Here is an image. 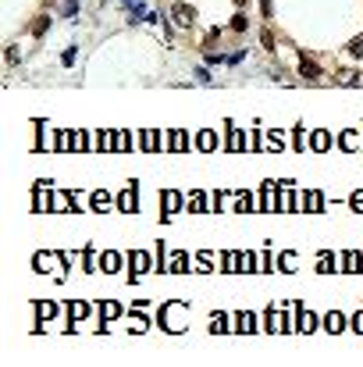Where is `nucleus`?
<instances>
[{
	"label": "nucleus",
	"instance_id": "26",
	"mask_svg": "<svg viewBox=\"0 0 363 367\" xmlns=\"http://www.w3.org/2000/svg\"><path fill=\"white\" fill-rule=\"evenodd\" d=\"M75 11H79V4H75V0H68V4H64V18H75Z\"/></svg>",
	"mask_w": 363,
	"mask_h": 367
},
{
	"label": "nucleus",
	"instance_id": "5",
	"mask_svg": "<svg viewBox=\"0 0 363 367\" xmlns=\"http://www.w3.org/2000/svg\"><path fill=\"white\" fill-rule=\"evenodd\" d=\"M100 267L107 271V274H114V271L121 267V253H103V257H100Z\"/></svg>",
	"mask_w": 363,
	"mask_h": 367
},
{
	"label": "nucleus",
	"instance_id": "22",
	"mask_svg": "<svg viewBox=\"0 0 363 367\" xmlns=\"http://www.w3.org/2000/svg\"><path fill=\"white\" fill-rule=\"evenodd\" d=\"M253 325H256V321H253V314H242V317H239V328H242V332H249Z\"/></svg>",
	"mask_w": 363,
	"mask_h": 367
},
{
	"label": "nucleus",
	"instance_id": "19",
	"mask_svg": "<svg viewBox=\"0 0 363 367\" xmlns=\"http://www.w3.org/2000/svg\"><path fill=\"white\" fill-rule=\"evenodd\" d=\"M321 207H324L321 193H310V196H306V210H321Z\"/></svg>",
	"mask_w": 363,
	"mask_h": 367
},
{
	"label": "nucleus",
	"instance_id": "16",
	"mask_svg": "<svg viewBox=\"0 0 363 367\" xmlns=\"http://www.w3.org/2000/svg\"><path fill=\"white\" fill-rule=\"evenodd\" d=\"M207 207H210V203H207V196H203V193H196L192 200H189V210H207Z\"/></svg>",
	"mask_w": 363,
	"mask_h": 367
},
{
	"label": "nucleus",
	"instance_id": "24",
	"mask_svg": "<svg viewBox=\"0 0 363 367\" xmlns=\"http://www.w3.org/2000/svg\"><path fill=\"white\" fill-rule=\"evenodd\" d=\"M345 267L356 271V267H360V253H349V257H345Z\"/></svg>",
	"mask_w": 363,
	"mask_h": 367
},
{
	"label": "nucleus",
	"instance_id": "25",
	"mask_svg": "<svg viewBox=\"0 0 363 367\" xmlns=\"http://www.w3.org/2000/svg\"><path fill=\"white\" fill-rule=\"evenodd\" d=\"M71 317H75V321L86 317V303H75V307H71Z\"/></svg>",
	"mask_w": 363,
	"mask_h": 367
},
{
	"label": "nucleus",
	"instance_id": "2",
	"mask_svg": "<svg viewBox=\"0 0 363 367\" xmlns=\"http://www.w3.org/2000/svg\"><path fill=\"white\" fill-rule=\"evenodd\" d=\"M299 75H302L306 82H317V79H321V65H313V61L302 54V61H299Z\"/></svg>",
	"mask_w": 363,
	"mask_h": 367
},
{
	"label": "nucleus",
	"instance_id": "18",
	"mask_svg": "<svg viewBox=\"0 0 363 367\" xmlns=\"http://www.w3.org/2000/svg\"><path fill=\"white\" fill-rule=\"evenodd\" d=\"M139 146H143V150H153V146H157V135H153V132H143V135H139Z\"/></svg>",
	"mask_w": 363,
	"mask_h": 367
},
{
	"label": "nucleus",
	"instance_id": "10",
	"mask_svg": "<svg viewBox=\"0 0 363 367\" xmlns=\"http://www.w3.org/2000/svg\"><path fill=\"white\" fill-rule=\"evenodd\" d=\"M118 207H121V210H135V193L125 189V193H121V200H118Z\"/></svg>",
	"mask_w": 363,
	"mask_h": 367
},
{
	"label": "nucleus",
	"instance_id": "7",
	"mask_svg": "<svg viewBox=\"0 0 363 367\" xmlns=\"http://www.w3.org/2000/svg\"><path fill=\"white\" fill-rule=\"evenodd\" d=\"M89 203H93V210H107L111 207V193L100 189V193H93V200H89Z\"/></svg>",
	"mask_w": 363,
	"mask_h": 367
},
{
	"label": "nucleus",
	"instance_id": "28",
	"mask_svg": "<svg viewBox=\"0 0 363 367\" xmlns=\"http://www.w3.org/2000/svg\"><path fill=\"white\" fill-rule=\"evenodd\" d=\"M353 207H356V210H363V193H356V196H353Z\"/></svg>",
	"mask_w": 363,
	"mask_h": 367
},
{
	"label": "nucleus",
	"instance_id": "8",
	"mask_svg": "<svg viewBox=\"0 0 363 367\" xmlns=\"http://www.w3.org/2000/svg\"><path fill=\"white\" fill-rule=\"evenodd\" d=\"M324 328H328V332H342V328H345V317H342V314H328V317H324Z\"/></svg>",
	"mask_w": 363,
	"mask_h": 367
},
{
	"label": "nucleus",
	"instance_id": "4",
	"mask_svg": "<svg viewBox=\"0 0 363 367\" xmlns=\"http://www.w3.org/2000/svg\"><path fill=\"white\" fill-rule=\"evenodd\" d=\"M182 207V196L178 193H164V221H171V214Z\"/></svg>",
	"mask_w": 363,
	"mask_h": 367
},
{
	"label": "nucleus",
	"instance_id": "27",
	"mask_svg": "<svg viewBox=\"0 0 363 367\" xmlns=\"http://www.w3.org/2000/svg\"><path fill=\"white\" fill-rule=\"evenodd\" d=\"M224 328H228V321H224V317L217 314V317H214V332H224Z\"/></svg>",
	"mask_w": 363,
	"mask_h": 367
},
{
	"label": "nucleus",
	"instance_id": "6",
	"mask_svg": "<svg viewBox=\"0 0 363 367\" xmlns=\"http://www.w3.org/2000/svg\"><path fill=\"white\" fill-rule=\"evenodd\" d=\"M313 325H317V317H313L306 307H299V332H310Z\"/></svg>",
	"mask_w": 363,
	"mask_h": 367
},
{
	"label": "nucleus",
	"instance_id": "14",
	"mask_svg": "<svg viewBox=\"0 0 363 367\" xmlns=\"http://www.w3.org/2000/svg\"><path fill=\"white\" fill-rule=\"evenodd\" d=\"M47 29H50V18H47V14H39V18L32 22V33H36V36H43Z\"/></svg>",
	"mask_w": 363,
	"mask_h": 367
},
{
	"label": "nucleus",
	"instance_id": "29",
	"mask_svg": "<svg viewBox=\"0 0 363 367\" xmlns=\"http://www.w3.org/2000/svg\"><path fill=\"white\" fill-rule=\"evenodd\" d=\"M235 4H246V0H235Z\"/></svg>",
	"mask_w": 363,
	"mask_h": 367
},
{
	"label": "nucleus",
	"instance_id": "23",
	"mask_svg": "<svg viewBox=\"0 0 363 367\" xmlns=\"http://www.w3.org/2000/svg\"><path fill=\"white\" fill-rule=\"evenodd\" d=\"M232 29H235V33H242V29H246V14H235V18H232Z\"/></svg>",
	"mask_w": 363,
	"mask_h": 367
},
{
	"label": "nucleus",
	"instance_id": "20",
	"mask_svg": "<svg viewBox=\"0 0 363 367\" xmlns=\"http://www.w3.org/2000/svg\"><path fill=\"white\" fill-rule=\"evenodd\" d=\"M221 267L232 274V271H235V253H221Z\"/></svg>",
	"mask_w": 363,
	"mask_h": 367
},
{
	"label": "nucleus",
	"instance_id": "13",
	"mask_svg": "<svg viewBox=\"0 0 363 367\" xmlns=\"http://www.w3.org/2000/svg\"><path fill=\"white\" fill-rule=\"evenodd\" d=\"M196 146H200V150H214V135H210V132H200V135H196Z\"/></svg>",
	"mask_w": 363,
	"mask_h": 367
},
{
	"label": "nucleus",
	"instance_id": "21",
	"mask_svg": "<svg viewBox=\"0 0 363 367\" xmlns=\"http://www.w3.org/2000/svg\"><path fill=\"white\" fill-rule=\"evenodd\" d=\"M349 54H353V57H363V36L349 43Z\"/></svg>",
	"mask_w": 363,
	"mask_h": 367
},
{
	"label": "nucleus",
	"instance_id": "15",
	"mask_svg": "<svg viewBox=\"0 0 363 367\" xmlns=\"http://www.w3.org/2000/svg\"><path fill=\"white\" fill-rule=\"evenodd\" d=\"M310 146H313V150H328V135H324V132H313V135H310Z\"/></svg>",
	"mask_w": 363,
	"mask_h": 367
},
{
	"label": "nucleus",
	"instance_id": "1",
	"mask_svg": "<svg viewBox=\"0 0 363 367\" xmlns=\"http://www.w3.org/2000/svg\"><path fill=\"white\" fill-rule=\"evenodd\" d=\"M171 18H175L178 29H189V25L196 22V11H192L189 4H175V7H171Z\"/></svg>",
	"mask_w": 363,
	"mask_h": 367
},
{
	"label": "nucleus",
	"instance_id": "9",
	"mask_svg": "<svg viewBox=\"0 0 363 367\" xmlns=\"http://www.w3.org/2000/svg\"><path fill=\"white\" fill-rule=\"evenodd\" d=\"M185 264H189L185 253H175L171 261H168V271H171V274H182V271H185Z\"/></svg>",
	"mask_w": 363,
	"mask_h": 367
},
{
	"label": "nucleus",
	"instance_id": "3",
	"mask_svg": "<svg viewBox=\"0 0 363 367\" xmlns=\"http://www.w3.org/2000/svg\"><path fill=\"white\" fill-rule=\"evenodd\" d=\"M143 271H150V257L146 253H132V282H139Z\"/></svg>",
	"mask_w": 363,
	"mask_h": 367
},
{
	"label": "nucleus",
	"instance_id": "12",
	"mask_svg": "<svg viewBox=\"0 0 363 367\" xmlns=\"http://www.w3.org/2000/svg\"><path fill=\"white\" fill-rule=\"evenodd\" d=\"M100 314H103V321H111V317H118V314H121V307H118V303H111V300H107V303H103V307H100Z\"/></svg>",
	"mask_w": 363,
	"mask_h": 367
},
{
	"label": "nucleus",
	"instance_id": "17",
	"mask_svg": "<svg viewBox=\"0 0 363 367\" xmlns=\"http://www.w3.org/2000/svg\"><path fill=\"white\" fill-rule=\"evenodd\" d=\"M338 82H342V86H360V75H356V71H342Z\"/></svg>",
	"mask_w": 363,
	"mask_h": 367
},
{
	"label": "nucleus",
	"instance_id": "11",
	"mask_svg": "<svg viewBox=\"0 0 363 367\" xmlns=\"http://www.w3.org/2000/svg\"><path fill=\"white\" fill-rule=\"evenodd\" d=\"M54 261H60V257H54V253H39V257H36V267H39V271H47V267H54Z\"/></svg>",
	"mask_w": 363,
	"mask_h": 367
}]
</instances>
